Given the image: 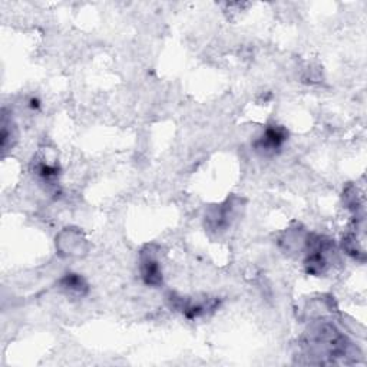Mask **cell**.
Segmentation results:
<instances>
[{
  "instance_id": "obj_1",
  "label": "cell",
  "mask_w": 367,
  "mask_h": 367,
  "mask_svg": "<svg viewBox=\"0 0 367 367\" xmlns=\"http://www.w3.org/2000/svg\"><path fill=\"white\" fill-rule=\"evenodd\" d=\"M307 346L311 353H314L316 357H329L332 363H334L337 359L350 356L349 351L351 349V344L347 342V339L336 330L332 325H320L316 326L311 332L307 333Z\"/></svg>"
},
{
  "instance_id": "obj_2",
  "label": "cell",
  "mask_w": 367,
  "mask_h": 367,
  "mask_svg": "<svg viewBox=\"0 0 367 367\" xmlns=\"http://www.w3.org/2000/svg\"><path fill=\"white\" fill-rule=\"evenodd\" d=\"M334 252V245L330 240L313 235L307 240V255H305V269L308 274L322 276L330 267V260Z\"/></svg>"
},
{
  "instance_id": "obj_3",
  "label": "cell",
  "mask_w": 367,
  "mask_h": 367,
  "mask_svg": "<svg viewBox=\"0 0 367 367\" xmlns=\"http://www.w3.org/2000/svg\"><path fill=\"white\" fill-rule=\"evenodd\" d=\"M287 138H289V134H287V131L283 127L272 125V127L266 128L263 135H261L254 142V148L261 155L273 156V155H276L277 152L281 151V148L284 146Z\"/></svg>"
},
{
  "instance_id": "obj_4",
  "label": "cell",
  "mask_w": 367,
  "mask_h": 367,
  "mask_svg": "<svg viewBox=\"0 0 367 367\" xmlns=\"http://www.w3.org/2000/svg\"><path fill=\"white\" fill-rule=\"evenodd\" d=\"M141 276L145 284L156 287L163 283L160 263L152 255H144L141 261Z\"/></svg>"
},
{
  "instance_id": "obj_5",
  "label": "cell",
  "mask_w": 367,
  "mask_h": 367,
  "mask_svg": "<svg viewBox=\"0 0 367 367\" xmlns=\"http://www.w3.org/2000/svg\"><path fill=\"white\" fill-rule=\"evenodd\" d=\"M61 289L71 294V296H83L88 291V286L85 283V280L79 276V274H74V273H68L65 274L61 281H59Z\"/></svg>"
},
{
  "instance_id": "obj_6",
  "label": "cell",
  "mask_w": 367,
  "mask_h": 367,
  "mask_svg": "<svg viewBox=\"0 0 367 367\" xmlns=\"http://www.w3.org/2000/svg\"><path fill=\"white\" fill-rule=\"evenodd\" d=\"M36 174L47 184H54L59 177V168L57 164L47 163H37L36 164Z\"/></svg>"
}]
</instances>
